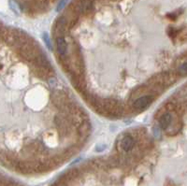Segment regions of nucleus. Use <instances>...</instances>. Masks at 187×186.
Segmentation results:
<instances>
[{
  "instance_id": "nucleus-1",
  "label": "nucleus",
  "mask_w": 187,
  "mask_h": 186,
  "mask_svg": "<svg viewBox=\"0 0 187 186\" xmlns=\"http://www.w3.org/2000/svg\"><path fill=\"white\" fill-rule=\"evenodd\" d=\"M153 100V96H143L138 97V99L134 101L133 107H134V109H143L147 108Z\"/></svg>"
},
{
  "instance_id": "nucleus-2",
  "label": "nucleus",
  "mask_w": 187,
  "mask_h": 186,
  "mask_svg": "<svg viewBox=\"0 0 187 186\" xmlns=\"http://www.w3.org/2000/svg\"><path fill=\"white\" fill-rule=\"evenodd\" d=\"M56 47H57V51L59 55L64 58L66 54V51H67V44L66 39L63 37H58L56 38Z\"/></svg>"
},
{
  "instance_id": "nucleus-3",
  "label": "nucleus",
  "mask_w": 187,
  "mask_h": 186,
  "mask_svg": "<svg viewBox=\"0 0 187 186\" xmlns=\"http://www.w3.org/2000/svg\"><path fill=\"white\" fill-rule=\"evenodd\" d=\"M93 9V2L91 0H81L77 5V10L81 13L88 12Z\"/></svg>"
},
{
  "instance_id": "nucleus-4",
  "label": "nucleus",
  "mask_w": 187,
  "mask_h": 186,
  "mask_svg": "<svg viewBox=\"0 0 187 186\" xmlns=\"http://www.w3.org/2000/svg\"><path fill=\"white\" fill-rule=\"evenodd\" d=\"M171 121H172L171 114L169 113V112L165 113L164 115L160 118V120H159V124H160V127L163 130L166 129L170 125V124H171Z\"/></svg>"
},
{
  "instance_id": "nucleus-5",
  "label": "nucleus",
  "mask_w": 187,
  "mask_h": 186,
  "mask_svg": "<svg viewBox=\"0 0 187 186\" xmlns=\"http://www.w3.org/2000/svg\"><path fill=\"white\" fill-rule=\"evenodd\" d=\"M134 146V140L131 137H125L122 141V148L125 150V152L130 151Z\"/></svg>"
},
{
  "instance_id": "nucleus-6",
  "label": "nucleus",
  "mask_w": 187,
  "mask_h": 186,
  "mask_svg": "<svg viewBox=\"0 0 187 186\" xmlns=\"http://www.w3.org/2000/svg\"><path fill=\"white\" fill-rule=\"evenodd\" d=\"M67 2V0H62V1L60 2V4L58 5V8H57V10H62L63 8H64V6L66 5V3Z\"/></svg>"
}]
</instances>
